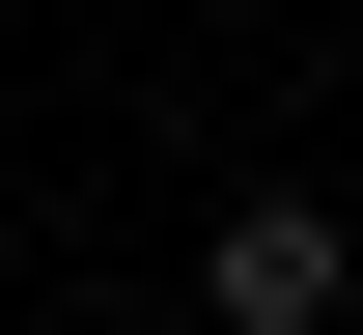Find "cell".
Masks as SVG:
<instances>
[{"label":"cell","mask_w":363,"mask_h":335,"mask_svg":"<svg viewBox=\"0 0 363 335\" xmlns=\"http://www.w3.org/2000/svg\"><path fill=\"white\" fill-rule=\"evenodd\" d=\"M196 280H224V335H335V307H363V224H335V195H224Z\"/></svg>","instance_id":"obj_1"}]
</instances>
